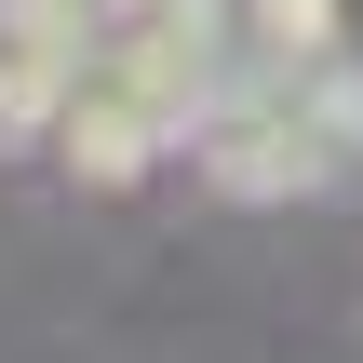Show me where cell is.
Segmentation results:
<instances>
[{"instance_id": "6da1fadb", "label": "cell", "mask_w": 363, "mask_h": 363, "mask_svg": "<svg viewBox=\"0 0 363 363\" xmlns=\"http://www.w3.org/2000/svg\"><path fill=\"white\" fill-rule=\"evenodd\" d=\"M256 54L269 67H323L337 54V0H256Z\"/></svg>"}]
</instances>
